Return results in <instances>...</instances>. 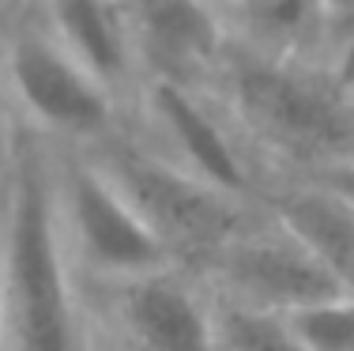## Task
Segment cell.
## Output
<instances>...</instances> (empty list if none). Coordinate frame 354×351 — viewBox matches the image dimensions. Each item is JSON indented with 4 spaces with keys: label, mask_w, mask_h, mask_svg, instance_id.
Here are the masks:
<instances>
[{
    "label": "cell",
    "mask_w": 354,
    "mask_h": 351,
    "mask_svg": "<svg viewBox=\"0 0 354 351\" xmlns=\"http://www.w3.org/2000/svg\"><path fill=\"white\" fill-rule=\"evenodd\" d=\"M260 166L313 181L354 159V91L324 61L226 35L204 83Z\"/></svg>",
    "instance_id": "obj_1"
},
{
    "label": "cell",
    "mask_w": 354,
    "mask_h": 351,
    "mask_svg": "<svg viewBox=\"0 0 354 351\" xmlns=\"http://www.w3.org/2000/svg\"><path fill=\"white\" fill-rule=\"evenodd\" d=\"M57 159L53 144L12 121L0 174V310L8 351H83Z\"/></svg>",
    "instance_id": "obj_2"
},
{
    "label": "cell",
    "mask_w": 354,
    "mask_h": 351,
    "mask_svg": "<svg viewBox=\"0 0 354 351\" xmlns=\"http://www.w3.org/2000/svg\"><path fill=\"white\" fill-rule=\"evenodd\" d=\"M0 102L57 152H95L129 125V102L80 64L19 0L0 15Z\"/></svg>",
    "instance_id": "obj_3"
},
{
    "label": "cell",
    "mask_w": 354,
    "mask_h": 351,
    "mask_svg": "<svg viewBox=\"0 0 354 351\" xmlns=\"http://www.w3.org/2000/svg\"><path fill=\"white\" fill-rule=\"evenodd\" d=\"M83 155L95 159L106 178L129 197L174 264L212 269L230 249V242L252 227L249 204L241 197H230L181 170L151 144H143L129 125Z\"/></svg>",
    "instance_id": "obj_4"
},
{
    "label": "cell",
    "mask_w": 354,
    "mask_h": 351,
    "mask_svg": "<svg viewBox=\"0 0 354 351\" xmlns=\"http://www.w3.org/2000/svg\"><path fill=\"white\" fill-rule=\"evenodd\" d=\"M129 129L158 155H166L181 170L196 174L200 181L223 193L249 200V193L257 189V155L238 136L215 95L200 83L143 80L132 102Z\"/></svg>",
    "instance_id": "obj_5"
},
{
    "label": "cell",
    "mask_w": 354,
    "mask_h": 351,
    "mask_svg": "<svg viewBox=\"0 0 354 351\" xmlns=\"http://www.w3.org/2000/svg\"><path fill=\"white\" fill-rule=\"evenodd\" d=\"M57 197H61L64 238L95 272L117 283L140 276L170 272L174 261L129 197L102 174V166L83 152H61L57 159Z\"/></svg>",
    "instance_id": "obj_6"
},
{
    "label": "cell",
    "mask_w": 354,
    "mask_h": 351,
    "mask_svg": "<svg viewBox=\"0 0 354 351\" xmlns=\"http://www.w3.org/2000/svg\"><path fill=\"white\" fill-rule=\"evenodd\" d=\"M212 272L230 291V303L286 317L347 295L335 272L275 215L272 223H252L245 234H238Z\"/></svg>",
    "instance_id": "obj_7"
},
{
    "label": "cell",
    "mask_w": 354,
    "mask_h": 351,
    "mask_svg": "<svg viewBox=\"0 0 354 351\" xmlns=\"http://www.w3.org/2000/svg\"><path fill=\"white\" fill-rule=\"evenodd\" d=\"M113 8L129 27L143 80L204 87L226 42L215 8L204 0H113Z\"/></svg>",
    "instance_id": "obj_8"
},
{
    "label": "cell",
    "mask_w": 354,
    "mask_h": 351,
    "mask_svg": "<svg viewBox=\"0 0 354 351\" xmlns=\"http://www.w3.org/2000/svg\"><path fill=\"white\" fill-rule=\"evenodd\" d=\"M27 8L53 30V38L75 61L87 64L132 110L143 72L129 27L113 8V0H27Z\"/></svg>",
    "instance_id": "obj_9"
},
{
    "label": "cell",
    "mask_w": 354,
    "mask_h": 351,
    "mask_svg": "<svg viewBox=\"0 0 354 351\" xmlns=\"http://www.w3.org/2000/svg\"><path fill=\"white\" fill-rule=\"evenodd\" d=\"M121 321L140 351H215V310L174 269L121 283Z\"/></svg>",
    "instance_id": "obj_10"
},
{
    "label": "cell",
    "mask_w": 354,
    "mask_h": 351,
    "mask_svg": "<svg viewBox=\"0 0 354 351\" xmlns=\"http://www.w3.org/2000/svg\"><path fill=\"white\" fill-rule=\"evenodd\" d=\"M275 219L290 227L354 295V208L313 181H294L275 200Z\"/></svg>",
    "instance_id": "obj_11"
},
{
    "label": "cell",
    "mask_w": 354,
    "mask_h": 351,
    "mask_svg": "<svg viewBox=\"0 0 354 351\" xmlns=\"http://www.w3.org/2000/svg\"><path fill=\"white\" fill-rule=\"evenodd\" d=\"M223 27L257 49L317 57L320 0H226Z\"/></svg>",
    "instance_id": "obj_12"
},
{
    "label": "cell",
    "mask_w": 354,
    "mask_h": 351,
    "mask_svg": "<svg viewBox=\"0 0 354 351\" xmlns=\"http://www.w3.org/2000/svg\"><path fill=\"white\" fill-rule=\"evenodd\" d=\"M215 351H306L290 317L226 303L215 310Z\"/></svg>",
    "instance_id": "obj_13"
},
{
    "label": "cell",
    "mask_w": 354,
    "mask_h": 351,
    "mask_svg": "<svg viewBox=\"0 0 354 351\" xmlns=\"http://www.w3.org/2000/svg\"><path fill=\"white\" fill-rule=\"evenodd\" d=\"M290 325L306 351H354V295L328 298L301 314H290Z\"/></svg>",
    "instance_id": "obj_14"
},
{
    "label": "cell",
    "mask_w": 354,
    "mask_h": 351,
    "mask_svg": "<svg viewBox=\"0 0 354 351\" xmlns=\"http://www.w3.org/2000/svg\"><path fill=\"white\" fill-rule=\"evenodd\" d=\"M313 186L328 189L332 197H339L343 204L354 208V159H347V163H339L335 170L320 174V178H313Z\"/></svg>",
    "instance_id": "obj_15"
},
{
    "label": "cell",
    "mask_w": 354,
    "mask_h": 351,
    "mask_svg": "<svg viewBox=\"0 0 354 351\" xmlns=\"http://www.w3.org/2000/svg\"><path fill=\"white\" fill-rule=\"evenodd\" d=\"M8 136H12V117L0 102V174H4V155H8Z\"/></svg>",
    "instance_id": "obj_16"
},
{
    "label": "cell",
    "mask_w": 354,
    "mask_h": 351,
    "mask_svg": "<svg viewBox=\"0 0 354 351\" xmlns=\"http://www.w3.org/2000/svg\"><path fill=\"white\" fill-rule=\"evenodd\" d=\"M204 4H207V8H215V12H218V19H223V8H226V0H204Z\"/></svg>",
    "instance_id": "obj_17"
},
{
    "label": "cell",
    "mask_w": 354,
    "mask_h": 351,
    "mask_svg": "<svg viewBox=\"0 0 354 351\" xmlns=\"http://www.w3.org/2000/svg\"><path fill=\"white\" fill-rule=\"evenodd\" d=\"M0 351H8L4 348V310H0Z\"/></svg>",
    "instance_id": "obj_18"
},
{
    "label": "cell",
    "mask_w": 354,
    "mask_h": 351,
    "mask_svg": "<svg viewBox=\"0 0 354 351\" xmlns=\"http://www.w3.org/2000/svg\"><path fill=\"white\" fill-rule=\"evenodd\" d=\"M15 4H19V0H0V15H4L8 8H15Z\"/></svg>",
    "instance_id": "obj_19"
}]
</instances>
